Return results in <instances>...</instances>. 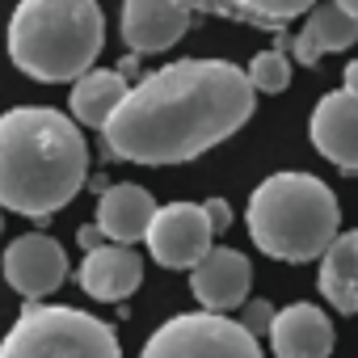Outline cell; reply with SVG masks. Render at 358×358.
I'll list each match as a JSON object with an SVG mask.
<instances>
[{
  "label": "cell",
  "instance_id": "7a4b0ae2",
  "mask_svg": "<svg viewBox=\"0 0 358 358\" xmlns=\"http://www.w3.org/2000/svg\"><path fill=\"white\" fill-rule=\"evenodd\" d=\"M89 182V143L76 118L51 106H13L0 114V207L26 220H51Z\"/></svg>",
  "mask_w": 358,
  "mask_h": 358
},
{
  "label": "cell",
  "instance_id": "44dd1931",
  "mask_svg": "<svg viewBox=\"0 0 358 358\" xmlns=\"http://www.w3.org/2000/svg\"><path fill=\"white\" fill-rule=\"evenodd\" d=\"M203 211H207V220H211L215 232H228V228H232V203H228V199H207Z\"/></svg>",
  "mask_w": 358,
  "mask_h": 358
},
{
  "label": "cell",
  "instance_id": "e0dca14e",
  "mask_svg": "<svg viewBox=\"0 0 358 358\" xmlns=\"http://www.w3.org/2000/svg\"><path fill=\"white\" fill-rule=\"evenodd\" d=\"M316 287H320V295L329 299L333 312H341V316H354L358 312V228L354 232H341L324 249Z\"/></svg>",
  "mask_w": 358,
  "mask_h": 358
},
{
  "label": "cell",
  "instance_id": "603a6c76",
  "mask_svg": "<svg viewBox=\"0 0 358 358\" xmlns=\"http://www.w3.org/2000/svg\"><path fill=\"white\" fill-rule=\"evenodd\" d=\"M341 85H345L350 93H358V59H350V64L341 68Z\"/></svg>",
  "mask_w": 358,
  "mask_h": 358
},
{
  "label": "cell",
  "instance_id": "277c9868",
  "mask_svg": "<svg viewBox=\"0 0 358 358\" xmlns=\"http://www.w3.org/2000/svg\"><path fill=\"white\" fill-rule=\"evenodd\" d=\"M17 72L43 85H76L106 47L97 0H17L5 34Z\"/></svg>",
  "mask_w": 358,
  "mask_h": 358
},
{
  "label": "cell",
  "instance_id": "7c38bea8",
  "mask_svg": "<svg viewBox=\"0 0 358 358\" xmlns=\"http://www.w3.org/2000/svg\"><path fill=\"white\" fill-rule=\"evenodd\" d=\"M76 282L89 299L97 303H122L139 291L143 282V257L131 249V245H101V249H89L80 270H76Z\"/></svg>",
  "mask_w": 358,
  "mask_h": 358
},
{
  "label": "cell",
  "instance_id": "4fadbf2b",
  "mask_svg": "<svg viewBox=\"0 0 358 358\" xmlns=\"http://www.w3.org/2000/svg\"><path fill=\"white\" fill-rule=\"evenodd\" d=\"M266 337H270L274 358H329L333 345H337L333 320L316 303H287V308H278V316H274Z\"/></svg>",
  "mask_w": 358,
  "mask_h": 358
},
{
  "label": "cell",
  "instance_id": "5b68a950",
  "mask_svg": "<svg viewBox=\"0 0 358 358\" xmlns=\"http://www.w3.org/2000/svg\"><path fill=\"white\" fill-rule=\"evenodd\" d=\"M0 358H122L118 333L68 303H26L17 324L0 337Z\"/></svg>",
  "mask_w": 358,
  "mask_h": 358
},
{
  "label": "cell",
  "instance_id": "3957f363",
  "mask_svg": "<svg viewBox=\"0 0 358 358\" xmlns=\"http://www.w3.org/2000/svg\"><path fill=\"white\" fill-rule=\"evenodd\" d=\"M245 228L266 257L303 266L312 257H324V249L341 236V207L316 173L282 169L262 177L249 194Z\"/></svg>",
  "mask_w": 358,
  "mask_h": 358
},
{
  "label": "cell",
  "instance_id": "8992f818",
  "mask_svg": "<svg viewBox=\"0 0 358 358\" xmlns=\"http://www.w3.org/2000/svg\"><path fill=\"white\" fill-rule=\"evenodd\" d=\"M139 358H266L257 337L228 312L169 316L139 350Z\"/></svg>",
  "mask_w": 358,
  "mask_h": 358
},
{
  "label": "cell",
  "instance_id": "cb8c5ba5",
  "mask_svg": "<svg viewBox=\"0 0 358 358\" xmlns=\"http://www.w3.org/2000/svg\"><path fill=\"white\" fill-rule=\"evenodd\" d=\"M337 5H341V9H345L350 17H358V0H337Z\"/></svg>",
  "mask_w": 358,
  "mask_h": 358
},
{
  "label": "cell",
  "instance_id": "9c48e42d",
  "mask_svg": "<svg viewBox=\"0 0 358 358\" xmlns=\"http://www.w3.org/2000/svg\"><path fill=\"white\" fill-rule=\"evenodd\" d=\"M190 17L186 0H122L118 34L131 55H160L186 38Z\"/></svg>",
  "mask_w": 358,
  "mask_h": 358
},
{
  "label": "cell",
  "instance_id": "6da1fadb",
  "mask_svg": "<svg viewBox=\"0 0 358 358\" xmlns=\"http://www.w3.org/2000/svg\"><path fill=\"white\" fill-rule=\"evenodd\" d=\"M257 110V89L228 59H173L127 89L101 127L106 152L131 164H186L232 139Z\"/></svg>",
  "mask_w": 358,
  "mask_h": 358
},
{
  "label": "cell",
  "instance_id": "7402d4cb",
  "mask_svg": "<svg viewBox=\"0 0 358 358\" xmlns=\"http://www.w3.org/2000/svg\"><path fill=\"white\" fill-rule=\"evenodd\" d=\"M76 241H80V249H101V241H106V232L93 224V228H80L76 232Z\"/></svg>",
  "mask_w": 358,
  "mask_h": 358
},
{
  "label": "cell",
  "instance_id": "d6986e66",
  "mask_svg": "<svg viewBox=\"0 0 358 358\" xmlns=\"http://www.w3.org/2000/svg\"><path fill=\"white\" fill-rule=\"evenodd\" d=\"M245 72H249V80H253L257 93H282V89L291 85V59H287V51H278V47L257 51Z\"/></svg>",
  "mask_w": 358,
  "mask_h": 358
},
{
  "label": "cell",
  "instance_id": "2e32d148",
  "mask_svg": "<svg viewBox=\"0 0 358 358\" xmlns=\"http://www.w3.org/2000/svg\"><path fill=\"white\" fill-rule=\"evenodd\" d=\"M320 0H186L190 13H211L224 22H241V26H257L270 34H282L287 22L308 17Z\"/></svg>",
  "mask_w": 358,
  "mask_h": 358
},
{
  "label": "cell",
  "instance_id": "d4e9b609",
  "mask_svg": "<svg viewBox=\"0 0 358 358\" xmlns=\"http://www.w3.org/2000/svg\"><path fill=\"white\" fill-rule=\"evenodd\" d=\"M0 232H5V207H0Z\"/></svg>",
  "mask_w": 358,
  "mask_h": 358
},
{
  "label": "cell",
  "instance_id": "ac0fdd59",
  "mask_svg": "<svg viewBox=\"0 0 358 358\" xmlns=\"http://www.w3.org/2000/svg\"><path fill=\"white\" fill-rule=\"evenodd\" d=\"M127 76L122 72H110V68H93V72H85L76 85H72V93H68V106H72V118L80 122V127H106L110 122V114L118 110V101L127 97Z\"/></svg>",
  "mask_w": 358,
  "mask_h": 358
},
{
  "label": "cell",
  "instance_id": "5bb4252c",
  "mask_svg": "<svg viewBox=\"0 0 358 358\" xmlns=\"http://www.w3.org/2000/svg\"><path fill=\"white\" fill-rule=\"evenodd\" d=\"M354 43H358V17H350L337 0H320V5L303 17V30L291 38V55L303 68H316L320 55L350 51Z\"/></svg>",
  "mask_w": 358,
  "mask_h": 358
},
{
  "label": "cell",
  "instance_id": "ffe728a7",
  "mask_svg": "<svg viewBox=\"0 0 358 358\" xmlns=\"http://www.w3.org/2000/svg\"><path fill=\"white\" fill-rule=\"evenodd\" d=\"M274 316H278V308H270L266 299H253V303H245L241 308V324L253 333V337H262V333H270V324H274Z\"/></svg>",
  "mask_w": 358,
  "mask_h": 358
},
{
  "label": "cell",
  "instance_id": "9a60e30c",
  "mask_svg": "<svg viewBox=\"0 0 358 358\" xmlns=\"http://www.w3.org/2000/svg\"><path fill=\"white\" fill-rule=\"evenodd\" d=\"M152 215H156V203L143 186L135 182H118L110 190H101L97 199V228L106 232V241L114 245H135L148 236L152 228Z\"/></svg>",
  "mask_w": 358,
  "mask_h": 358
},
{
  "label": "cell",
  "instance_id": "52a82bcc",
  "mask_svg": "<svg viewBox=\"0 0 358 358\" xmlns=\"http://www.w3.org/2000/svg\"><path fill=\"white\" fill-rule=\"evenodd\" d=\"M143 245H148V257L164 270H194L215 249V228L203 203H164L156 207Z\"/></svg>",
  "mask_w": 358,
  "mask_h": 358
},
{
  "label": "cell",
  "instance_id": "30bf717a",
  "mask_svg": "<svg viewBox=\"0 0 358 358\" xmlns=\"http://www.w3.org/2000/svg\"><path fill=\"white\" fill-rule=\"evenodd\" d=\"M308 139L329 164H337L341 173H358V93H324L308 118Z\"/></svg>",
  "mask_w": 358,
  "mask_h": 358
},
{
  "label": "cell",
  "instance_id": "8fae6325",
  "mask_svg": "<svg viewBox=\"0 0 358 358\" xmlns=\"http://www.w3.org/2000/svg\"><path fill=\"white\" fill-rule=\"evenodd\" d=\"M249 287H253V266L241 249H211L194 270H190V291L207 312H232L249 303Z\"/></svg>",
  "mask_w": 358,
  "mask_h": 358
},
{
  "label": "cell",
  "instance_id": "ba28073f",
  "mask_svg": "<svg viewBox=\"0 0 358 358\" xmlns=\"http://www.w3.org/2000/svg\"><path fill=\"white\" fill-rule=\"evenodd\" d=\"M0 270H5V282H9L22 299L38 303V299H47L51 291L64 287V278H68V253H64V245L51 241L47 232H26V236H17V241L5 249Z\"/></svg>",
  "mask_w": 358,
  "mask_h": 358
}]
</instances>
